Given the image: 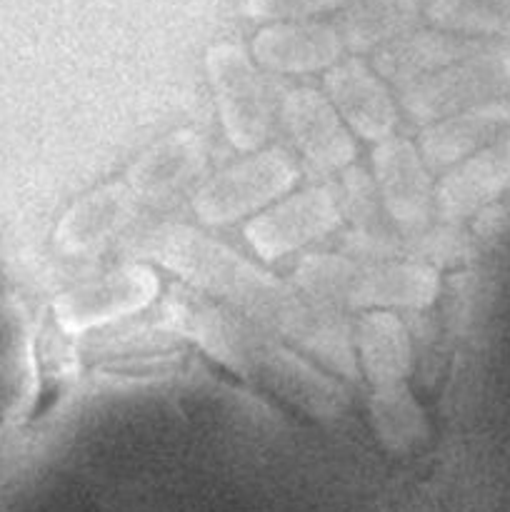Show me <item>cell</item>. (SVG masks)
<instances>
[{"label":"cell","mask_w":510,"mask_h":512,"mask_svg":"<svg viewBox=\"0 0 510 512\" xmlns=\"http://www.w3.org/2000/svg\"><path fill=\"white\" fill-rule=\"evenodd\" d=\"M95 512H430L348 475L290 460L65 458Z\"/></svg>","instance_id":"1"},{"label":"cell","mask_w":510,"mask_h":512,"mask_svg":"<svg viewBox=\"0 0 510 512\" xmlns=\"http://www.w3.org/2000/svg\"><path fill=\"white\" fill-rule=\"evenodd\" d=\"M500 295L493 405L430 512H510V280Z\"/></svg>","instance_id":"2"},{"label":"cell","mask_w":510,"mask_h":512,"mask_svg":"<svg viewBox=\"0 0 510 512\" xmlns=\"http://www.w3.org/2000/svg\"><path fill=\"white\" fill-rule=\"evenodd\" d=\"M0 512H95L78 480L38 435L0 440Z\"/></svg>","instance_id":"3"}]
</instances>
